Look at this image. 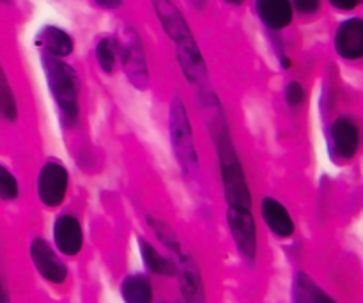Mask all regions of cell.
Wrapping results in <instances>:
<instances>
[{
    "label": "cell",
    "mask_w": 363,
    "mask_h": 303,
    "mask_svg": "<svg viewBox=\"0 0 363 303\" xmlns=\"http://www.w3.org/2000/svg\"><path fill=\"white\" fill-rule=\"evenodd\" d=\"M218 144V158H220V172H222L223 192L229 202V208L252 209V194L247 184L241 163L238 160L236 149L230 142L229 133L225 130H220L216 137Z\"/></svg>",
    "instance_id": "6da1fadb"
},
{
    "label": "cell",
    "mask_w": 363,
    "mask_h": 303,
    "mask_svg": "<svg viewBox=\"0 0 363 303\" xmlns=\"http://www.w3.org/2000/svg\"><path fill=\"white\" fill-rule=\"evenodd\" d=\"M43 67L46 73L50 92L59 106L67 124H73L78 117V80L73 67L57 57L43 53Z\"/></svg>",
    "instance_id": "7a4b0ae2"
},
{
    "label": "cell",
    "mask_w": 363,
    "mask_h": 303,
    "mask_svg": "<svg viewBox=\"0 0 363 303\" xmlns=\"http://www.w3.org/2000/svg\"><path fill=\"white\" fill-rule=\"evenodd\" d=\"M169 126L177 163L186 176H191L197 172L199 167L197 149H195L194 131H191L190 119H188L186 106L179 98H174V101L170 103Z\"/></svg>",
    "instance_id": "3957f363"
},
{
    "label": "cell",
    "mask_w": 363,
    "mask_h": 303,
    "mask_svg": "<svg viewBox=\"0 0 363 303\" xmlns=\"http://www.w3.org/2000/svg\"><path fill=\"white\" fill-rule=\"evenodd\" d=\"M117 53L123 60V67L126 71L128 78L137 89H145L149 84L147 64H145L144 50H142L140 39L137 32L131 28H124L121 34L119 41H116Z\"/></svg>",
    "instance_id": "277c9868"
},
{
    "label": "cell",
    "mask_w": 363,
    "mask_h": 303,
    "mask_svg": "<svg viewBox=\"0 0 363 303\" xmlns=\"http://www.w3.org/2000/svg\"><path fill=\"white\" fill-rule=\"evenodd\" d=\"M227 222H229L230 234H233L238 250L247 259L254 261L255 254H257V227H255V220L250 209L229 208Z\"/></svg>",
    "instance_id": "5b68a950"
},
{
    "label": "cell",
    "mask_w": 363,
    "mask_h": 303,
    "mask_svg": "<svg viewBox=\"0 0 363 303\" xmlns=\"http://www.w3.org/2000/svg\"><path fill=\"white\" fill-rule=\"evenodd\" d=\"M67 170L60 163L50 162L43 167L38 180V195L48 208H55L64 201L67 192Z\"/></svg>",
    "instance_id": "8992f818"
},
{
    "label": "cell",
    "mask_w": 363,
    "mask_h": 303,
    "mask_svg": "<svg viewBox=\"0 0 363 303\" xmlns=\"http://www.w3.org/2000/svg\"><path fill=\"white\" fill-rule=\"evenodd\" d=\"M151 2L163 31H165V34L170 39H174L176 46L188 41H194V35H191L186 20H184V16L181 14V11L177 9L172 0H151Z\"/></svg>",
    "instance_id": "52a82bcc"
},
{
    "label": "cell",
    "mask_w": 363,
    "mask_h": 303,
    "mask_svg": "<svg viewBox=\"0 0 363 303\" xmlns=\"http://www.w3.org/2000/svg\"><path fill=\"white\" fill-rule=\"evenodd\" d=\"M30 255L38 272L46 280H50L53 284H60L66 280V266L62 265V261L57 258L55 252L52 250V247L45 240H34V243L30 247Z\"/></svg>",
    "instance_id": "ba28073f"
},
{
    "label": "cell",
    "mask_w": 363,
    "mask_h": 303,
    "mask_svg": "<svg viewBox=\"0 0 363 303\" xmlns=\"http://www.w3.org/2000/svg\"><path fill=\"white\" fill-rule=\"evenodd\" d=\"M335 50L344 59H360L363 57V20L351 18L339 27L335 34Z\"/></svg>",
    "instance_id": "9c48e42d"
},
{
    "label": "cell",
    "mask_w": 363,
    "mask_h": 303,
    "mask_svg": "<svg viewBox=\"0 0 363 303\" xmlns=\"http://www.w3.org/2000/svg\"><path fill=\"white\" fill-rule=\"evenodd\" d=\"M53 240L57 248L66 255H77L84 245L80 222L71 215H62L53 226Z\"/></svg>",
    "instance_id": "30bf717a"
},
{
    "label": "cell",
    "mask_w": 363,
    "mask_h": 303,
    "mask_svg": "<svg viewBox=\"0 0 363 303\" xmlns=\"http://www.w3.org/2000/svg\"><path fill=\"white\" fill-rule=\"evenodd\" d=\"M176 55L184 77H186L191 84H202V82H206L208 67H206V62L204 59H202V53L201 50H199L195 39L194 41L183 43V45H177Z\"/></svg>",
    "instance_id": "8fae6325"
},
{
    "label": "cell",
    "mask_w": 363,
    "mask_h": 303,
    "mask_svg": "<svg viewBox=\"0 0 363 303\" xmlns=\"http://www.w3.org/2000/svg\"><path fill=\"white\" fill-rule=\"evenodd\" d=\"M358 144L360 137H358L357 124L347 117H339L332 124V145L335 155L340 158H353Z\"/></svg>",
    "instance_id": "7c38bea8"
},
{
    "label": "cell",
    "mask_w": 363,
    "mask_h": 303,
    "mask_svg": "<svg viewBox=\"0 0 363 303\" xmlns=\"http://www.w3.org/2000/svg\"><path fill=\"white\" fill-rule=\"evenodd\" d=\"M255 2H257L259 18L272 31H280L293 20L291 0H255Z\"/></svg>",
    "instance_id": "4fadbf2b"
},
{
    "label": "cell",
    "mask_w": 363,
    "mask_h": 303,
    "mask_svg": "<svg viewBox=\"0 0 363 303\" xmlns=\"http://www.w3.org/2000/svg\"><path fill=\"white\" fill-rule=\"evenodd\" d=\"M261 215L269 229L280 238H289L294 233V222L289 211L272 197H266L261 204Z\"/></svg>",
    "instance_id": "5bb4252c"
},
{
    "label": "cell",
    "mask_w": 363,
    "mask_h": 303,
    "mask_svg": "<svg viewBox=\"0 0 363 303\" xmlns=\"http://www.w3.org/2000/svg\"><path fill=\"white\" fill-rule=\"evenodd\" d=\"M38 45L45 48V53L57 57H67L73 52V39L59 27H45L38 35Z\"/></svg>",
    "instance_id": "9a60e30c"
},
{
    "label": "cell",
    "mask_w": 363,
    "mask_h": 303,
    "mask_svg": "<svg viewBox=\"0 0 363 303\" xmlns=\"http://www.w3.org/2000/svg\"><path fill=\"white\" fill-rule=\"evenodd\" d=\"M121 294L126 303H151L152 287L149 280L142 275H131L121 286Z\"/></svg>",
    "instance_id": "2e32d148"
},
{
    "label": "cell",
    "mask_w": 363,
    "mask_h": 303,
    "mask_svg": "<svg viewBox=\"0 0 363 303\" xmlns=\"http://www.w3.org/2000/svg\"><path fill=\"white\" fill-rule=\"evenodd\" d=\"M294 303H335L325 291L319 290L307 275L300 273L294 280Z\"/></svg>",
    "instance_id": "e0dca14e"
},
{
    "label": "cell",
    "mask_w": 363,
    "mask_h": 303,
    "mask_svg": "<svg viewBox=\"0 0 363 303\" xmlns=\"http://www.w3.org/2000/svg\"><path fill=\"white\" fill-rule=\"evenodd\" d=\"M140 252L145 266H147L152 273H158V275L163 277H172L177 273L176 265H174L170 259L163 258V255L145 240H140Z\"/></svg>",
    "instance_id": "ac0fdd59"
},
{
    "label": "cell",
    "mask_w": 363,
    "mask_h": 303,
    "mask_svg": "<svg viewBox=\"0 0 363 303\" xmlns=\"http://www.w3.org/2000/svg\"><path fill=\"white\" fill-rule=\"evenodd\" d=\"M183 293L188 303H204V293H202V284L199 279V273L194 266H183Z\"/></svg>",
    "instance_id": "d6986e66"
},
{
    "label": "cell",
    "mask_w": 363,
    "mask_h": 303,
    "mask_svg": "<svg viewBox=\"0 0 363 303\" xmlns=\"http://www.w3.org/2000/svg\"><path fill=\"white\" fill-rule=\"evenodd\" d=\"M96 57L105 73H112L113 66H116V57H117V45L112 39L105 38L98 43L96 46Z\"/></svg>",
    "instance_id": "ffe728a7"
},
{
    "label": "cell",
    "mask_w": 363,
    "mask_h": 303,
    "mask_svg": "<svg viewBox=\"0 0 363 303\" xmlns=\"http://www.w3.org/2000/svg\"><path fill=\"white\" fill-rule=\"evenodd\" d=\"M18 195V181L6 167L0 165V199L13 201Z\"/></svg>",
    "instance_id": "44dd1931"
},
{
    "label": "cell",
    "mask_w": 363,
    "mask_h": 303,
    "mask_svg": "<svg viewBox=\"0 0 363 303\" xmlns=\"http://www.w3.org/2000/svg\"><path fill=\"white\" fill-rule=\"evenodd\" d=\"M149 222H151L152 229L156 231L158 238L167 245V247L174 248V250H179V243H177L176 234L169 229V226H165L163 222H158V220H151V219H149Z\"/></svg>",
    "instance_id": "7402d4cb"
},
{
    "label": "cell",
    "mask_w": 363,
    "mask_h": 303,
    "mask_svg": "<svg viewBox=\"0 0 363 303\" xmlns=\"http://www.w3.org/2000/svg\"><path fill=\"white\" fill-rule=\"evenodd\" d=\"M286 101L291 106H300L305 101V89L298 82H291L286 87Z\"/></svg>",
    "instance_id": "603a6c76"
},
{
    "label": "cell",
    "mask_w": 363,
    "mask_h": 303,
    "mask_svg": "<svg viewBox=\"0 0 363 303\" xmlns=\"http://www.w3.org/2000/svg\"><path fill=\"white\" fill-rule=\"evenodd\" d=\"M293 2H294V7H296L300 13H305V14L315 13L319 7V0H293Z\"/></svg>",
    "instance_id": "cb8c5ba5"
},
{
    "label": "cell",
    "mask_w": 363,
    "mask_h": 303,
    "mask_svg": "<svg viewBox=\"0 0 363 303\" xmlns=\"http://www.w3.org/2000/svg\"><path fill=\"white\" fill-rule=\"evenodd\" d=\"M337 9H342V11H351L357 7L358 0H330Z\"/></svg>",
    "instance_id": "d4e9b609"
},
{
    "label": "cell",
    "mask_w": 363,
    "mask_h": 303,
    "mask_svg": "<svg viewBox=\"0 0 363 303\" xmlns=\"http://www.w3.org/2000/svg\"><path fill=\"white\" fill-rule=\"evenodd\" d=\"M94 2L105 9H117L119 6H123L124 0H94Z\"/></svg>",
    "instance_id": "484cf974"
},
{
    "label": "cell",
    "mask_w": 363,
    "mask_h": 303,
    "mask_svg": "<svg viewBox=\"0 0 363 303\" xmlns=\"http://www.w3.org/2000/svg\"><path fill=\"white\" fill-rule=\"evenodd\" d=\"M227 4H230V6H241V4L245 2V0H225Z\"/></svg>",
    "instance_id": "4316f807"
},
{
    "label": "cell",
    "mask_w": 363,
    "mask_h": 303,
    "mask_svg": "<svg viewBox=\"0 0 363 303\" xmlns=\"http://www.w3.org/2000/svg\"><path fill=\"white\" fill-rule=\"evenodd\" d=\"M190 2L194 4V6H197V7H204L206 0H190Z\"/></svg>",
    "instance_id": "83f0119b"
},
{
    "label": "cell",
    "mask_w": 363,
    "mask_h": 303,
    "mask_svg": "<svg viewBox=\"0 0 363 303\" xmlns=\"http://www.w3.org/2000/svg\"><path fill=\"white\" fill-rule=\"evenodd\" d=\"M0 303H4V300H2V297H0Z\"/></svg>",
    "instance_id": "f1b7e54d"
},
{
    "label": "cell",
    "mask_w": 363,
    "mask_h": 303,
    "mask_svg": "<svg viewBox=\"0 0 363 303\" xmlns=\"http://www.w3.org/2000/svg\"><path fill=\"white\" fill-rule=\"evenodd\" d=\"M358 2H363V0H358Z\"/></svg>",
    "instance_id": "f546056e"
}]
</instances>
